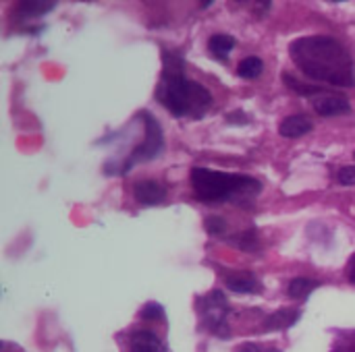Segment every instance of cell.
<instances>
[{
  "mask_svg": "<svg viewBox=\"0 0 355 352\" xmlns=\"http://www.w3.org/2000/svg\"><path fill=\"white\" fill-rule=\"evenodd\" d=\"M297 68L310 79L327 81L337 87H354L355 73L347 48L329 35H306L289 46Z\"/></svg>",
  "mask_w": 355,
  "mask_h": 352,
  "instance_id": "obj_1",
  "label": "cell"
},
{
  "mask_svg": "<svg viewBox=\"0 0 355 352\" xmlns=\"http://www.w3.org/2000/svg\"><path fill=\"white\" fill-rule=\"evenodd\" d=\"M191 187L200 201H241L256 197L262 191V183L245 174H229L208 168L191 170Z\"/></svg>",
  "mask_w": 355,
  "mask_h": 352,
  "instance_id": "obj_2",
  "label": "cell"
},
{
  "mask_svg": "<svg viewBox=\"0 0 355 352\" xmlns=\"http://www.w3.org/2000/svg\"><path fill=\"white\" fill-rule=\"evenodd\" d=\"M156 100L171 110L173 116L193 114L196 118L212 104L210 91L204 85L185 79V75H162L156 87Z\"/></svg>",
  "mask_w": 355,
  "mask_h": 352,
  "instance_id": "obj_3",
  "label": "cell"
},
{
  "mask_svg": "<svg viewBox=\"0 0 355 352\" xmlns=\"http://www.w3.org/2000/svg\"><path fill=\"white\" fill-rule=\"evenodd\" d=\"M141 118H144V122H146V139H144L141 145L131 154V158L127 160L123 172L131 170V166H135V164H139V162H146V160L156 158V156L162 151V147H164V137H162V129H160L158 120H156L152 114H148V112H141Z\"/></svg>",
  "mask_w": 355,
  "mask_h": 352,
  "instance_id": "obj_4",
  "label": "cell"
},
{
  "mask_svg": "<svg viewBox=\"0 0 355 352\" xmlns=\"http://www.w3.org/2000/svg\"><path fill=\"white\" fill-rule=\"evenodd\" d=\"M200 311H202V317L206 322V326L218 334V336H227L229 330H227V313H229V305H227V299L220 290H212L208 297H202L200 299Z\"/></svg>",
  "mask_w": 355,
  "mask_h": 352,
  "instance_id": "obj_5",
  "label": "cell"
},
{
  "mask_svg": "<svg viewBox=\"0 0 355 352\" xmlns=\"http://www.w3.org/2000/svg\"><path fill=\"white\" fill-rule=\"evenodd\" d=\"M314 110L329 118V116H343V114H349L352 112V104L347 98H341V95H318L314 98Z\"/></svg>",
  "mask_w": 355,
  "mask_h": 352,
  "instance_id": "obj_6",
  "label": "cell"
},
{
  "mask_svg": "<svg viewBox=\"0 0 355 352\" xmlns=\"http://www.w3.org/2000/svg\"><path fill=\"white\" fill-rule=\"evenodd\" d=\"M133 195L141 205H158L166 199V189L156 180H139L133 187Z\"/></svg>",
  "mask_w": 355,
  "mask_h": 352,
  "instance_id": "obj_7",
  "label": "cell"
},
{
  "mask_svg": "<svg viewBox=\"0 0 355 352\" xmlns=\"http://www.w3.org/2000/svg\"><path fill=\"white\" fill-rule=\"evenodd\" d=\"M312 120L304 114H293V116H287L285 120H281L279 124V133L287 139H297V137H304L312 131Z\"/></svg>",
  "mask_w": 355,
  "mask_h": 352,
  "instance_id": "obj_8",
  "label": "cell"
},
{
  "mask_svg": "<svg viewBox=\"0 0 355 352\" xmlns=\"http://www.w3.org/2000/svg\"><path fill=\"white\" fill-rule=\"evenodd\" d=\"M227 288L237 293V295H254L260 288L258 278L252 272H239L227 278Z\"/></svg>",
  "mask_w": 355,
  "mask_h": 352,
  "instance_id": "obj_9",
  "label": "cell"
},
{
  "mask_svg": "<svg viewBox=\"0 0 355 352\" xmlns=\"http://www.w3.org/2000/svg\"><path fill=\"white\" fill-rule=\"evenodd\" d=\"M131 352H164V346L154 332L139 330L131 338Z\"/></svg>",
  "mask_w": 355,
  "mask_h": 352,
  "instance_id": "obj_10",
  "label": "cell"
},
{
  "mask_svg": "<svg viewBox=\"0 0 355 352\" xmlns=\"http://www.w3.org/2000/svg\"><path fill=\"white\" fill-rule=\"evenodd\" d=\"M297 319H300V311H297V309H279L277 313H272V315L264 322V330H268V332L287 330V328L295 326Z\"/></svg>",
  "mask_w": 355,
  "mask_h": 352,
  "instance_id": "obj_11",
  "label": "cell"
},
{
  "mask_svg": "<svg viewBox=\"0 0 355 352\" xmlns=\"http://www.w3.org/2000/svg\"><path fill=\"white\" fill-rule=\"evenodd\" d=\"M54 6L56 2H50V0H25V2H19L15 10L19 17H40V15L50 12Z\"/></svg>",
  "mask_w": 355,
  "mask_h": 352,
  "instance_id": "obj_12",
  "label": "cell"
},
{
  "mask_svg": "<svg viewBox=\"0 0 355 352\" xmlns=\"http://www.w3.org/2000/svg\"><path fill=\"white\" fill-rule=\"evenodd\" d=\"M318 286H320V282H316L312 278H304V276L293 278L289 282V297L295 299V301H306Z\"/></svg>",
  "mask_w": 355,
  "mask_h": 352,
  "instance_id": "obj_13",
  "label": "cell"
},
{
  "mask_svg": "<svg viewBox=\"0 0 355 352\" xmlns=\"http://www.w3.org/2000/svg\"><path fill=\"white\" fill-rule=\"evenodd\" d=\"M235 44H237L235 37H231V35H227V33H216V35L210 37L208 48H210V52H212L216 58L227 60L229 54H231V50L235 48Z\"/></svg>",
  "mask_w": 355,
  "mask_h": 352,
  "instance_id": "obj_14",
  "label": "cell"
},
{
  "mask_svg": "<svg viewBox=\"0 0 355 352\" xmlns=\"http://www.w3.org/2000/svg\"><path fill=\"white\" fill-rule=\"evenodd\" d=\"M283 81H285V85H287L291 91H295L297 95H316V93H327V89H324V87L304 83V81H300L297 77H293L291 73H283Z\"/></svg>",
  "mask_w": 355,
  "mask_h": 352,
  "instance_id": "obj_15",
  "label": "cell"
},
{
  "mask_svg": "<svg viewBox=\"0 0 355 352\" xmlns=\"http://www.w3.org/2000/svg\"><path fill=\"white\" fill-rule=\"evenodd\" d=\"M262 68H264V64H262V60H260L258 56H248V58H243V60L239 62L237 75H239L241 79H256V77H260Z\"/></svg>",
  "mask_w": 355,
  "mask_h": 352,
  "instance_id": "obj_16",
  "label": "cell"
},
{
  "mask_svg": "<svg viewBox=\"0 0 355 352\" xmlns=\"http://www.w3.org/2000/svg\"><path fill=\"white\" fill-rule=\"evenodd\" d=\"M204 226H206L208 234H212V237H220V234H225V230H227V222H225L220 216H208V218L204 220Z\"/></svg>",
  "mask_w": 355,
  "mask_h": 352,
  "instance_id": "obj_17",
  "label": "cell"
},
{
  "mask_svg": "<svg viewBox=\"0 0 355 352\" xmlns=\"http://www.w3.org/2000/svg\"><path fill=\"white\" fill-rule=\"evenodd\" d=\"M141 319L146 322H160L164 319V309L160 303H148L144 309H141Z\"/></svg>",
  "mask_w": 355,
  "mask_h": 352,
  "instance_id": "obj_18",
  "label": "cell"
},
{
  "mask_svg": "<svg viewBox=\"0 0 355 352\" xmlns=\"http://www.w3.org/2000/svg\"><path fill=\"white\" fill-rule=\"evenodd\" d=\"M337 180H339V185H343V187H354L355 166H345V168H341L339 174H337Z\"/></svg>",
  "mask_w": 355,
  "mask_h": 352,
  "instance_id": "obj_19",
  "label": "cell"
},
{
  "mask_svg": "<svg viewBox=\"0 0 355 352\" xmlns=\"http://www.w3.org/2000/svg\"><path fill=\"white\" fill-rule=\"evenodd\" d=\"M231 241H241L243 245H241V249H256L258 247V241H256V232L252 230V232H243V234H239V237H235V239H231Z\"/></svg>",
  "mask_w": 355,
  "mask_h": 352,
  "instance_id": "obj_20",
  "label": "cell"
},
{
  "mask_svg": "<svg viewBox=\"0 0 355 352\" xmlns=\"http://www.w3.org/2000/svg\"><path fill=\"white\" fill-rule=\"evenodd\" d=\"M345 274H347V280L355 284V255L349 259V263H347V268H345Z\"/></svg>",
  "mask_w": 355,
  "mask_h": 352,
  "instance_id": "obj_21",
  "label": "cell"
},
{
  "mask_svg": "<svg viewBox=\"0 0 355 352\" xmlns=\"http://www.w3.org/2000/svg\"><path fill=\"white\" fill-rule=\"evenodd\" d=\"M227 120H229V122H245L248 118H245L241 112H237L235 116H233V114H229V116H227Z\"/></svg>",
  "mask_w": 355,
  "mask_h": 352,
  "instance_id": "obj_22",
  "label": "cell"
},
{
  "mask_svg": "<svg viewBox=\"0 0 355 352\" xmlns=\"http://www.w3.org/2000/svg\"><path fill=\"white\" fill-rule=\"evenodd\" d=\"M239 352H262L256 344H245V346H241L239 349Z\"/></svg>",
  "mask_w": 355,
  "mask_h": 352,
  "instance_id": "obj_23",
  "label": "cell"
}]
</instances>
